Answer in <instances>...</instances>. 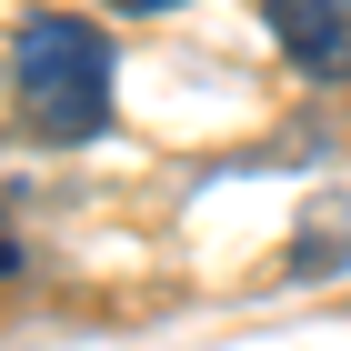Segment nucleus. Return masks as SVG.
<instances>
[{"instance_id": "f257e3e1", "label": "nucleus", "mask_w": 351, "mask_h": 351, "mask_svg": "<svg viewBox=\"0 0 351 351\" xmlns=\"http://www.w3.org/2000/svg\"><path fill=\"white\" fill-rule=\"evenodd\" d=\"M110 30L81 10H30L10 30V101H21V131L51 141V151H81L110 131Z\"/></svg>"}, {"instance_id": "20e7f679", "label": "nucleus", "mask_w": 351, "mask_h": 351, "mask_svg": "<svg viewBox=\"0 0 351 351\" xmlns=\"http://www.w3.org/2000/svg\"><path fill=\"white\" fill-rule=\"evenodd\" d=\"M110 10H131V21H151V10H181V0H110Z\"/></svg>"}, {"instance_id": "f03ea898", "label": "nucleus", "mask_w": 351, "mask_h": 351, "mask_svg": "<svg viewBox=\"0 0 351 351\" xmlns=\"http://www.w3.org/2000/svg\"><path fill=\"white\" fill-rule=\"evenodd\" d=\"M271 40L301 81L351 90V0H271Z\"/></svg>"}, {"instance_id": "7ed1b4c3", "label": "nucleus", "mask_w": 351, "mask_h": 351, "mask_svg": "<svg viewBox=\"0 0 351 351\" xmlns=\"http://www.w3.org/2000/svg\"><path fill=\"white\" fill-rule=\"evenodd\" d=\"M0 281H21V241H10V221H0Z\"/></svg>"}]
</instances>
